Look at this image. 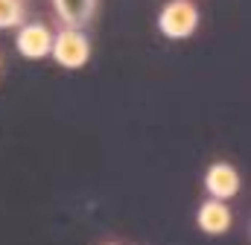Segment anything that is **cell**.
<instances>
[{
  "label": "cell",
  "mask_w": 251,
  "mask_h": 245,
  "mask_svg": "<svg viewBox=\"0 0 251 245\" xmlns=\"http://www.w3.org/2000/svg\"><path fill=\"white\" fill-rule=\"evenodd\" d=\"M196 26H199V9L193 6V0H170L158 15V29L173 41L190 38Z\"/></svg>",
  "instance_id": "obj_1"
},
{
  "label": "cell",
  "mask_w": 251,
  "mask_h": 245,
  "mask_svg": "<svg viewBox=\"0 0 251 245\" xmlns=\"http://www.w3.org/2000/svg\"><path fill=\"white\" fill-rule=\"evenodd\" d=\"M50 56L56 59V64L76 70V67L88 64V59H91V41H88V35H85L82 29H70V26H64L59 35H53Z\"/></svg>",
  "instance_id": "obj_2"
},
{
  "label": "cell",
  "mask_w": 251,
  "mask_h": 245,
  "mask_svg": "<svg viewBox=\"0 0 251 245\" xmlns=\"http://www.w3.org/2000/svg\"><path fill=\"white\" fill-rule=\"evenodd\" d=\"M15 44H18V53H21L24 59H32V61L44 59V56H50L53 32H50L47 24H38V21H32V24H21Z\"/></svg>",
  "instance_id": "obj_3"
},
{
  "label": "cell",
  "mask_w": 251,
  "mask_h": 245,
  "mask_svg": "<svg viewBox=\"0 0 251 245\" xmlns=\"http://www.w3.org/2000/svg\"><path fill=\"white\" fill-rule=\"evenodd\" d=\"M204 190L210 193L213 201H228L240 193V172L231 164H213L204 175Z\"/></svg>",
  "instance_id": "obj_4"
},
{
  "label": "cell",
  "mask_w": 251,
  "mask_h": 245,
  "mask_svg": "<svg viewBox=\"0 0 251 245\" xmlns=\"http://www.w3.org/2000/svg\"><path fill=\"white\" fill-rule=\"evenodd\" d=\"M231 222H234V216H231V210H228V204L225 201H213V198H207L201 207H199V228L204 231V234H225L228 228H231Z\"/></svg>",
  "instance_id": "obj_5"
},
{
  "label": "cell",
  "mask_w": 251,
  "mask_h": 245,
  "mask_svg": "<svg viewBox=\"0 0 251 245\" xmlns=\"http://www.w3.org/2000/svg\"><path fill=\"white\" fill-rule=\"evenodd\" d=\"M59 18L64 21V26L70 29H79L82 24L91 21L94 9H97V0H53Z\"/></svg>",
  "instance_id": "obj_6"
},
{
  "label": "cell",
  "mask_w": 251,
  "mask_h": 245,
  "mask_svg": "<svg viewBox=\"0 0 251 245\" xmlns=\"http://www.w3.org/2000/svg\"><path fill=\"white\" fill-rule=\"evenodd\" d=\"M24 15H26L24 0H0V29L21 26L24 24Z\"/></svg>",
  "instance_id": "obj_7"
}]
</instances>
